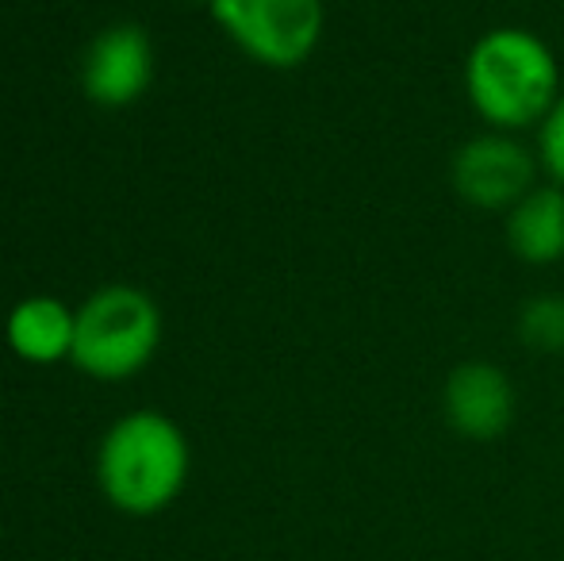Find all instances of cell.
Returning <instances> with one entry per match:
<instances>
[{"instance_id": "ba28073f", "label": "cell", "mask_w": 564, "mask_h": 561, "mask_svg": "<svg viewBox=\"0 0 564 561\" xmlns=\"http://www.w3.org/2000/svg\"><path fill=\"white\" fill-rule=\"evenodd\" d=\"M503 239L522 266H557L564 258V188L538 181L503 216Z\"/></svg>"}, {"instance_id": "8992f818", "label": "cell", "mask_w": 564, "mask_h": 561, "mask_svg": "<svg viewBox=\"0 0 564 561\" xmlns=\"http://www.w3.org/2000/svg\"><path fill=\"white\" fill-rule=\"evenodd\" d=\"M442 416L465 442H496L519 416V389L511 374L488 358H468L442 381Z\"/></svg>"}, {"instance_id": "7a4b0ae2", "label": "cell", "mask_w": 564, "mask_h": 561, "mask_svg": "<svg viewBox=\"0 0 564 561\" xmlns=\"http://www.w3.org/2000/svg\"><path fill=\"white\" fill-rule=\"evenodd\" d=\"M193 450L185 431L165 412H127L100 439L97 485L105 500L123 516H158L188 485Z\"/></svg>"}, {"instance_id": "277c9868", "label": "cell", "mask_w": 564, "mask_h": 561, "mask_svg": "<svg viewBox=\"0 0 564 561\" xmlns=\"http://www.w3.org/2000/svg\"><path fill=\"white\" fill-rule=\"evenodd\" d=\"M219 31L265 69H300L323 43L327 0H212Z\"/></svg>"}, {"instance_id": "6da1fadb", "label": "cell", "mask_w": 564, "mask_h": 561, "mask_svg": "<svg viewBox=\"0 0 564 561\" xmlns=\"http://www.w3.org/2000/svg\"><path fill=\"white\" fill-rule=\"evenodd\" d=\"M468 108L480 116L484 128L527 136L545 123L564 93L561 58L538 31L503 23L488 28L465 54Z\"/></svg>"}, {"instance_id": "3957f363", "label": "cell", "mask_w": 564, "mask_h": 561, "mask_svg": "<svg viewBox=\"0 0 564 561\" xmlns=\"http://www.w3.org/2000/svg\"><path fill=\"white\" fill-rule=\"evenodd\" d=\"M162 343V312L134 284H105L77 308L74 362L85 377L127 381L154 362Z\"/></svg>"}, {"instance_id": "52a82bcc", "label": "cell", "mask_w": 564, "mask_h": 561, "mask_svg": "<svg viewBox=\"0 0 564 561\" xmlns=\"http://www.w3.org/2000/svg\"><path fill=\"white\" fill-rule=\"evenodd\" d=\"M154 82V43L139 23H112L82 58V89L100 108H127Z\"/></svg>"}, {"instance_id": "30bf717a", "label": "cell", "mask_w": 564, "mask_h": 561, "mask_svg": "<svg viewBox=\"0 0 564 561\" xmlns=\"http://www.w3.org/2000/svg\"><path fill=\"white\" fill-rule=\"evenodd\" d=\"M514 335L534 354H564V292H534L522 300Z\"/></svg>"}, {"instance_id": "7c38bea8", "label": "cell", "mask_w": 564, "mask_h": 561, "mask_svg": "<svg viewBox=\"0 0 564 561\" xmlns=\"http://www.w3.org/2000/svg\"><path fill=\"white\" fill-rule=\"evenodd\" d=\"M193 4H212V0H193Z\"/></svg>"}, {"instance_id": "5b68a950", "label": "cell", "mask_w": 564, "mask_h": 561, "mask_svg": "<svg viewBox=\"0 0 564 561\" xmlns=\"http://www.w3.org/2000/svg\"><path fill=\"white\" fill-rule=\"evenodd\" d=\"M542 181L538 150L511 131H476L453 150L449 185L457 201L484 216H507Z\"/></svg>"}, {"instance_id": "8fae6325", "label": "cell", "mask_w": 564, "mask_h": 561, "mask_svg": "<svg viewBox=\"0 0 564 561\" xmlns=\"http://www.w3.org/2000/svg\"><path fill=\"white\" fill-rule=\"evenodd\" d=\"M534 150H538V162H542L545 181L564 188V93L557 105H553V112L545 116L542 128L534 131Z\"/></svg>"}, {"instance_id": "9c48e42d", "label": "cell", "mask_w": 564, "mask_h": 561, "mask_svg": "<svg viewBox=\"0 0 564 561\" xmlns=\"http://www.w3.org/2000/svg\"><path fill=\"white\" fill-rule=\"evenodd\" d=\"M77 312H69L58 296H23L8 312L4 338L15 358L35 362V366H54V362L74 354Z\"/></svg>"}]
</instances>
